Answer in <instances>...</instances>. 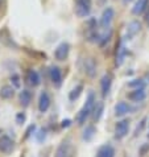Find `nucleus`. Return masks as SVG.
Listing matches in <instances>:
<instances>
[{
	"label": "nucleus",
	"mask_w": 149,
	"mask_h": 157,
	"mask_svg": "<svg viewBox=\"0 0 149 157\" xmlns=\"http://www.w3.org/2000/svg\"><path fill=\"white\" fill-rule=\"evenodd\" d=\"M95 95L94 93H90L89 94V97H87V100H86V103H85V106L82 107V110L78 112V115H77V123L78 125H83L86 123V120H87V117H89V115L93 112L94 110V106H95Z\"/></svg>",
	"instance_id": "nucleus-1"
},
{
	"label": "nucleus",
	"mask_w": 149,
	"mask_h": 157,
	"mask_svg": "<svg viewBox=\"0 0 149 157\" xmlns=\"http://www.w3.org/2000/svg\"><path fill=\"white\" fill-rule=\"evenodd\" d=\"M91 12V0H75V15L87 17Z\"/></svg>",
	"instance_id": "nucleus-2"
},
{
	"label": "nucleus",
	"mask_w": 149,
	"mask_h": 157,
	"mask_svg": "<svg viewBox=\"0 0 149 157\" xmlns=\"http://www.w3.org/2000/svg\"><path fill=\"white\" fill-rule=\"evenodd\" d=\"M54 157H71V141L70 139H66L59 144V147L57 148Z\"/></svg>",
	"instance_id": "nucleus-3"
},
{
	"label": "nucleus",
	"mask_w": 149,
	"mask_h": 157,
	"mask_svg": "<svg viewBox=\"0 0 149 157\" xmlns=\"http://www.w3.org/2000/svg\"><path fill=\"white\" fill-rule=\"evenodd\" d=\"M113 17H115V11H113V8L107 7L106 10L103 11L102 17H100V27L102 28H109Z\"/></svg>",
	"instance_id": "nucleus-4"
},
{
	"label": "nucleus",
	"mask_w": 149,
	"mask_h": 157,
	"mask_svg": "<svg viewBox=\"0 0 149 157\" xmlns=\"http://www.w3.org/2000/svg\"><path fill=\"white\" fill-rule=\"evenodd\" d=\"M128 131H129V121L128 120L119 121L115 127V137L117 139V140L124 139L127 135H128Z\"/></svg>",
	"instance_id": "nucleus-5"
},
{
	"label": "nucleus",
	"mask_w": 149,
	"mask_h": 157,
	"mask_svg": "<svg viewBox=\"0 0 149 157\" xmlns=\"http://www.w3.org/2000/svg\"><path fill=\"white\" fill-rule=\"evenodd\" d=\"M69 52H70V45L67 42H61L54 50V57H55V59H58V61H65L67 58V56H69Z\"/></svg>",
	"instance_id": "nucleus-6"
},
{
	"label": "nucleus",
	"mask_w": 149,
	"mask_h": 157,
	"mask_svg": "<svg viewBox=\"0 0 149 157\" xmlns=\"http://www.w3.org/2000/svg\"><path fill=\"white\" fill-rule=\"evenodd\" d=\"M140 30H141V23L139 20H133L131 21L127 27V36H125V40H131L132 37H135Z\"/></svg>",
	"instance_id": "nucleus-7"
},
{
	"label": "nucleus",
	"mask_w": 149,
	"mask_h": 157,
	"mask_svg": "<svg viewBox=\"0 0 149 157\" xmlns=\"http://www.w3.org/2000/svg\"><path fill=\"white\" fill-rule=\"evenodd\" d=\"M49 75H50V81L53 82L55 87H59L62 85V73H61L58 66H52L49 70Z\"/></svg>",
	"instance_id": "nucleus-8"
},
{
	"label": "nucleus",
	"mask_w": 149,
	"mask_h": 157,
	"mask_svg": "<svg viewBox=\"0 0 149 157\" xmlns=\"http://www.w3.org/2000/svg\"><path fill=\"white\" fill-rule=\"evenodd\" d=\"M85 73L90 78H95L96 75V61L93 57H89L85 59Z\"/></svg>",
	"instance_id": "nucleus-9"
},
{
	"label": "nucleus",
	"mask_w": 149,
	"mask_h": 157,
	"mask_svg": "<svg viewBox=\"0 0 149 157\" xmlns=\"http://www.w3.org/2000/svg\"><path fill=\"white\" fill-rule=\"evenodd\" d=\"M123 42H124V41L120 40L119 44L116 45L117 49H116V62H115V65L117 67L123 65V62H124V58H125V53H127V49H125V46H124V44H123Z\"/></svg>",
	"instance_id": "nucleus-10"
},
{
	"label": "nucleus",
	"mask_w": 149,
	"mask_h": 157,
	"mask_svg": "<svg viewBox=\"0 0 149 157\" xmlns=\"http://www.w3.org/2000/svg\"><path fill=\"white\" fill-rule=\"evenodd\" d=\"M50 107V97L46 91H42L40 95V99H38V110L40 112H46Z\"/></svg>",
	"instance_id": "nucleus-11"
},
{
	"label": "nucleus",
	"mask_w": 149,
	"mask_h": 157,
	"mask_svg": "<svg viewBox=\"0 0 149 157\" xmlns=\"http://www.w3.org/2000/svg\"><path fill=\"white\" fill-rule=\"evenodd\" d=\"M96 157H115V148L109 144H104L96 152Z\"/></svg>",
	"instance_id": "nucleus-12"
},
{
	"label": "nucleus",
	"mask_w": 149,
	"mask_h": 157,
	"mask_svg": "<svg viewBox=\"0 0 149 157\" xmlns=\"http://www.w3.org/2000/svg\"><path fill=\"white\" fill-rule=\"evenodd\" d=\"M12 149H13V140L8 136L0 137V151L3 153H10Z\"/></svg>",
	"instance_id": "nucleus-13"
},
{
	"label": "nucleus",
	"mask_w": 149,
	"mask_h": 157,
	"mask_svg": "<svg viewBox=\"0 0 149 157\" xmlns=\"http://www.w3.org/2000/svg\"><path fill=\"white\" fill-rule=\"evenodd\" d=\"M148 6H149V0H137V2L135 3V7L132 8V13L135 16L144 13V12L147 11Z\"/></svg>",
	"instance_id": "nucleus-14"
},
{
	"label": "nucleus",
	"mask_w": 149,
	"mask_h": 157,
	"mask_svg": "<svg viewBox=\"0 0 149 157\" xmlns=\"http://www.w3.org/2000/svg\"><path fill=\"white\" fill-rule=\"evenodd\" d=\"M27 81H28V83L30 86H33V87H36L41 83V78H40V74H38L36 70H28L27 71Z\"/></svg>",
	"instance_id": "nucleus-15"
},
{
	"label": "nucleus",
	"mask_w": 149,
	"mask_h": 157,
	"mask_svg": "<svg viewBox=\"0 0 149 157\" xmlns=\"http://www.w3.org/2000/svg\"><path fill=\"white\" fill-rule=\"evenodd\" d=\"M111 83H112V79H111V75H103L102 81H100V89H102V94L103 97H106V95L109 93V90H111Z\"/></svg>",
	"instance_id": "nucleus-16"
},
{
	"label": "nucleus",
	"mask_w": 149,
	"mask_h": 157,
	"mask_svg": "<svg viewBox=\"0 0 149 157\" xmlns=\"http://www.w3.org/2000/svg\"><path fill=\"white\" fill-rule=\"evenodd\" d=\"M132 110L131 106L127 102H119L115 106V115L116 116H124L125 114H128V112Z\"/></svg>",
	"instance_id": "nucleus-17"
},
{
	"label": "nucleus",
	"mask_w": 149,
	"mask_h": 157,
	"mask_svg": "<svg viewBox=\"0 0 149 157\" xmlns=\"http://www.w3.org/2000/svg\"><path fill=\"white\" fill-rule=\"evenodd\" d=\"M147 97V94H145V91H144V89H136L135 91H132L129 95H128V98L132 100V102H143L144 99H145Z\"/></svg>",
	"instance_id": "nucleus-18"
},
{
	"label": "nucleus",
	"mask_w": 149,
	"mask_h": 157,
	"mask_svg": "<svg viewBox=\"0 0 149 157\" xmlns=\"http://www.w3.org/2000/svg\"><path fill=\"white\" fill-rule=\"evenodd\" d=\"M103 111H104V103L100 100V102L96 103L95 102V106H94V110H93V119L94 121H99L100 120V117H102L103 115Z\"/></svg>",
	"instance_id": "nucleus-19"
},
{
	"label": "nucleus",
	"mask_w": 149,
	"mask_h": 157,
	"mask_svg": "<svg viewBox=\"0 0 149 157\" xmlns=\"http://www.w3.org/2000/svg\"><path fill=\"white\" fill-rule=\"evenodd\" d=\"M20 103L23 107H28L30 104V100H32V94H30V91L28 90H23L20 93Z\"/></svg>",
	"instance_id": "nucleus-20"
},
{
	"label": "nucleus",
	"mask_w": 149,
	"mask_h": 157,
	"mask_svg": "<svg viewBox=\"0 0 149 157\" xmlns=\"http://www.w3.org/2000/svg\"><path fill=\"white\" fill-rule=\"evenodd\" d=\"M15 94V89L12 86H3L2 90H0V97L3 99H10L13 97Z\"/></svg>",
	"instance_id": "nucleus-21"
},
{
	"label": "nucleus",
	"mask_w": 149,
	"mask_h": 157,
	"mask_svg": "<svg viewBox=\"0 0 149 157\" xmlns=\"http://www.w3.org/2000/svg\"><path fill=\"white\" fill-rule=\"evenodd\" d=\"M95 133H96V129H95L94 125H87L86 129H85V132H83V140L90 141L91 139L95 136Z\"/></svg>",
	"instance_id": "nucleus-22"
},
{
	"label": "nucleus",
	"mask_w": 149,
	"mask_h": 157,
	"mask_svg": "<svg viewBox=\"0 0 149 157\" xmlns=\"http://www.w3.org/2000/svg\"><path fill=\"white\" fill-rule=\"evenodd\" d=\"M82 90H83V86L82 85H78L75 89H73V91H70V94H69V99L70 100H75L79 98V95L82 94Z\"/></svg>",
	"instance_id": "nucleus-23"
},
{
	"label": "nucleus",
	"mask_w": 149,
	"mask_h": 157,
	"mask_svg": "<svg viewBox=\"0 0 149 157\" xmlns=\"http://www.w3.org/2000/svg\"><path fill=\"white\" fill-rule=\"evenodd\" d=\"M111 37H112V30H111V29H108V32H107V33H104L103 36L100 37V40H99V46H100V48H103L109 40H111Z\"/></svg>",
	"instance_id": "nucleus-24"
},
{
	"label": "nucleus",
	"mask_w": 149,
	"mask_h": 157,
	"mask_svg": "<svg viewBox=\"0 0 149 157\" xmlns=\"http://www.w3.org/2000/svg\"><path fill=\"white\" fill-rule=\"evenodd\" d=\"M129 87H132V89H144V86H145V82L143 79H133L131 81L128 83Z\"/></svg>",
	"instance_id": "nucleus-25"
},
{
	"label": "nucleus",
	"mask_w": 149,
	"mask_h": 157,
	"mask_svg": "<svg viewBox=\"0 0 149 157\" xmlns=\"http://www.w3.org/2000/svg\"><path fill=\"white\" fill-rule=\"evenodd\" d=\"M11 81L15 87H20V77L17 75V74H13V75L11 77Z\"/></svg>",
	"instance_id": "nucleus-26"
},
{
	"label": "nucleus",
	"mask_w": 149,
	"mask_h": 157,
	"mask_svg": "<svg viewBox=\"0 0 149 157\" xmlns=\"http://www.w3.org/2000/svg\"><path fill=\"white\" fill-rule=\"evenodd\" d=\"M45 129H40V132L37 133V140L38 141H44L45 140V137H46V135H45Z\"/></svg>",
	"instance_id": "nucleus-27"
},
{
	"label": "nucleus",
	"mask_w": 149,
	"mask_h": 157,
	"mask_svg": "<svg viewBox=\"0 0 149 157\" xmlns=\"http://www.w3.org/2000/svg\"><path fill=\"white\" fill-rule=\"evenodd\" d=\"M145 121H147V119H145V117H144V119L141 120V123H140V127H137V128H136V135H139L140 132H141V129L144 128V125H145Z\"/></svg>",
	"instance_id": "nucleus-28"
},
{
	"label": "nucleus",
	"mask_w": 149,
	"mask_h": 157,
	"mask_svg": "<svg viewBox=\"0 0 149 157\" xmlns=\"http://www.w3.org/2000/svg\"><path fill=\"white\" fill-rule=\"evenodd\" d=\"M16 120H17V123H23V121L25 120V115L24 114H17V116H16Z\"/></svg>",
	"instance_id": "nucleus-29"
},
{
	"label": "nucleus",
	"mask_w": 149,
	"mask_h": 157,
	"mask_svg": "<svg viewBox=\"0 0 149 157\" xmlns=\"http://www.w3.org/2000/svg\"><path fill=\"white\" fill-rule=\"evenodd\" d=\"M148 151H149V145L147 144V145H144V147L141 148V149H140V155H141V156H144V155H145Z\"/></svg>",
	"instance_id": "nucleus-30"
},
{
	"label": "nucleus",
	"mask_w": 149,
	"mask_h": 157,
	"mask_svg": "<svg viewBox=\"0 0 149 157\" xmlns=\"http://www.w3.org/2000/svg\"><path fill=\"white\" fill-rule=\"evenodd\" d=\"M144 13H145V15H144V20H145V21H147V23H148V25H149V6H148V8H147V11H145V12H144Z\"/></svg>",
	"instance_id": "nucleus-31"
},
{
	"label": "nucleus",
	"mask_w": 149,
	"mask_h": 157,
	"mask_svg": "<svg viewBox=\"0 0 149 157\" xmlns=\"http://www.w3.org/2000/svg\"><path fill=\"white\" fill-rule=\"evenodd\" d=\"M70 123H71V121H70L69 119H67V120H63V121H62V127H63V128H65V127H69Z\"/></svg>",
	"instance_id": "nucleus-32"
},
{
	"label": "nucleus",
	"mask_w": 149,
	"mask_h": 157,
	"mask_svg": "<svg viewBox=\"0 0 149 157\" xmlns=\"http://www.w3.org/2000/svg\"><path fill=\"white\" fill-rule=\"evenodd\" d=\"M32 129H34V125H30V127H29V129L27 131V136H25V137L29 136V135H30V131H32Z\"/></svg>",
	"instance_id": "nucleus-33"
},
{
	"label": "nucleus",
	"mask_w": 149,
	"mask_h": 157,
	"mask_svg": "<svg viewBox=\"0 0 149 157\" xmlns=\"http://www.w3.org/2000/svg\"><path fill=\"white\" fill-rule=\"evenodd\" d=\"M3 3H4V0H0V10H2V7H3Z\"/></svg>",
	"instance_id": "nucleus-34"
},
{
	"label": "nucleus",
	"mask_w": 149,
	"mask_h": 157,
	"mask_svg": "<svg viewBox=\"0 0 149 157\" xmlns=\"http://www.w3.org/2000/svg\"><path fill=\"white\" fill-rule=\"evenodd\" d=\"M123 2H124V3H125V4H128V3H129V2H132V0H123Z\"/></svg>",
	"instance_id": "nucleus-35"
},
{
	"label": "nucleus",
	"mask_w": 149,
	"mask_h": 157,
	"mask_svg": "<svg viewBox=\"0 0 149 157\" xmlns=\"http://www.w3.org/2000/svg\"><path fill=\"white\" fill-rule=\"evenodd\" d=\"M147 78H148V81H149V74H148V75H147Z\"/></svg>",
	"instance_id": "nucleus-36"
},
{
	"label": "nucleus",
	"mask_w": 149,
	"mask_h": 157,
	"mask_svg": "<svg viewBox=\"0 0 149 157\" xmlns=\"http://www.w3.org/2000/svg\"><path fill=\"white\" fill-rule=\"evenodd\" d=\"M148 137H149V135H148Z\"/></svg>",
	"instance_id": "nucleus-37"
}]
</instances>
